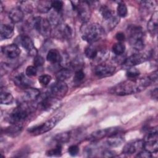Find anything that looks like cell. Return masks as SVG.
<instances>
[{"label": "cell", "mask_w": 158, "mask_h": 158, "mask_svg": "<svg viewBox=\"0 0 158 158\" xmlns=\"http://www.w3.org/2000/svg\"><path fill=\"white\" fill-rule=\"evenodd\" d=\"M152 83V81L148 76L137 80L128 79L111 88L110 93L117 96L130 95L142 91Z\"/></svg>", "instance_id": "cell-1"}, {"label": "cell", "mask_w": 158, "mask_h": 158, "mask_svg": "<svg viewBox=\"0 0 158 158\" xmlns=\"http://www.w3.org/2000/svg\"><path fill=\"white\" fill-rule=\"evenodd\" d=\"M80 32L82 39L89 43H93L102 40L106 34L104 28L96 23H83Z\"/></svg>", "instance_id": "cell-2"}, {"label": "cell", "mask_w": 158, "mask_h": 158, "mask_svg": "<svg viewBox=\"0 0 158 158\" xmlns=\"http://www.w3.org/2000/svg\"><path fill=\"white\" fill-rule=\"evenodd\" d=\"M31 112V108L27 104V102L21 103L14 108L6 116V120L11 124L20 123L30 115Z\"/></svg>", "instance_id": "cell-3"}, {"label": "cell", "mask_w": 158, "mask_h": 158, "mask_svg": "<svg viewBox=\"0 0 158 158\" xmlns=\"http://www.w3.org/2000/svg\"><path fill=\"white\" fill-rule=\"evenodd\" d=\"M65 116V114L63 112H60L57 114L55 115L49 120H46L44 123L35 125L30 128L28 131L33 136H38L46 133L51 130L53 127H54L56 124L60 121L62 118Z\"/></svg>", "instance_id": "cell-4"}, {"label": "cell", "mask_w": 158, "mask_h": 158, "mask_svg": "<svg viewBox=\"0 0 158 158\" xmlns=\"http://www.w3.org/2000/svg\"><path fill=\"white\" fill-rule=\"evenodd\" d=\"M129 42L133 49L141 51L144 48V32L141 27L132 26L129 29Z\"/></svg>", "instance_id": "cell-5"}, {"label": "cell", "mask_w": 158, "mask_h": 158, "mask_svg": "<svg viewBox=\"0 0 158 158\" xmlns=\"http://www.w3.org/2000/svg\"><path fill=\"white\" fill-rule=\"evenodd\" d=\"M37 101V106L44 111L55 110L61 106L60 99L51 97L47 92L40 94Z\"/></svg>", "instance_id": "cell-6"}, {"label": "cell", "mask_w": 158, "mask_h": 158, "mask_svg": "<svg viewBox=\"0 0 158 158\" xmlns=\"http://www.w3.org/2000/svg\"><path fill=\"white\" fill-rule=\"evenodd\" d=\"M73 9L77 13L78 19L83 23H88L91 17L90 6L88 1H71Z\"/></svg>", "instance_id": "cell-7"}, {"label": "cell", "mask_w": 158, "mask_h": 158, "mask_svg": "<svg viewBox=\"0 0 158 158\" xmlns=\"http://www.w3.org/2000/svg\"><path fill=\"white\" fill-rule=\"evenodd\" d=\"M29 24L44 37H48L51 33V25L46 19L35 17L32 18Z\"/></svg>", "instance_id": "cell-8"}, {"label": "cell", "mask_w": 158, "mask_h": 158, "mask_svg": "<svg viewBox=\"0 0 158 158\" xmlns=\"http://www.w3.org/2000/svg\"><path fill=\"white\" fill-rule=\"evenodd\" d=\"M143 149L151 153H156L158 150V135L157 127L152 128L143 139Z\"/></svg>", "instance_id": "cell-9"}, {"label": "cell", "mask_w": 158, "mask_h": 158, "mask_svg": "<svg viewBox=\"0 0 158 158\" xmlns=\"http://www.w3.org/2000/svg\"><path fill=\"white\" fill-rule=\"evenodd\" d=\"M67 91L68 86L67 84L62 81H57L50 86L46 92L51 97L60 99L65 96Z\"/></svg>", "instance_id": "cell-10"}, {"label": "cell", "mask_w": 158, "mask_h": 158, "mask_svg": "<svg viewBox=\"0 0 158 158\" xmlns=\"http://www.w3.org/2000/svg\"><path fill=\"white\" fill-rule=\"evenodd\" d=\"M120 132H122L121 128L117 127L100 129L93 132L90 135V139L93 141H96L106 137H109Z\"/></svg>", "instance_id": "cell-11"}, {"label": "cell", "mask_w": 158, "mask_h": 158, "mask_svg": "<svg viewBox=\"0 0 158 158\" xmlns=\"http://www.w3.org/2000/svg\"><path fill=\"white\" fill-rule=\"evenodd\" d=\"M151 55V54L149 53L134 54L127 57L123 64L128 67H134L146 61L150 57Z\"/></svg>", "instance_id": "cell-12"}, {"label": "cell", "mask_w": 158, "mask_h": 158, "mask_svg": "<svg viewBox=\"0 0 158 158\" xmlns=\"http://www.w3.org/2000/svg\"><path fill=\"white\" fill-rule=\"evenodd\" d=\"M20 43L28 55L33 57L38 55V50L35 46L33 41L29 36L26 35L20 36Z\"/></svg>", "instance_id": "cell-13"}, {"label": "cell", "mask_w": 158, "mask_h": 158, "mask_svg": "<svg viewBox=\"0 0 158 158\" xmlns=\"http://www.w3.org/2000/svg\"><path fill=\"white\" fill-rule=\"evenodd\" d=\"M115 71V67L106 64H100L94 68V73L99 77H107L112 75Z\"/></svg>", "instance_id": "cell-14"}, {"label": "cell", "mask_w": 158, "mask_h": 158, "mask_svg": "<svg viewBox=\"0 0 158 158\" xmlns=\"http://www.w3.org/2000/svg\"><path fill=\"white\" fill-rule=\"evenodd\" d=\"M1 52L7 58L14 59L19 56L21 51L16 44H10L2 46Z\"/></svg>", "instance_id": "cell-15"}, {"label": "cell", "mask_w": 158, "mask_h": 158, "mask_svg": "<svg viewBox=\"0 0 158 158\" xmlns=\"http://www.w3.org/2000/svg\"><path fill=\"white\" fill-rule=\"evenodd\" d=\"M40 94V91L38 89L28 87L22 94V100L25 102H31L36 101Z\"/></svg>", "instance_id": "cell-16"}, {"label": "cell", "mask_w": 158, "mask_h": 158, "mask_svg": "<svg viewBox=\"0 0 158 158\" xmlns=\"http://www.w3.org/2000/svg\"><path fill=\"white\" fill-rule=\"evenodd\" d=\"M139 149H143V140H138L127 143L123 148L122 153L127 155L133 154Z\"/></svg>", "instance_id": "cell-17"}, {"label": "cell", "mask_w": 158, "mask_h": 158, "mask_svg": "<svg viewBox=\"0 0 158 158\" xmlns=\"http://www.w3.org/2000/svg\"><path fill=\"white\" fill-rule=\"evenodd\" d=\"M55 28L56 29V35L59 38L60 37L64 39H69L71 38L72 34V30L68 25L62 23Z\"/></svg>", "instance_id": "cell-18"}, {"label": "cell", "mask_w": 158, "mask_h": 158, "mask_svg": "<svg viewBox=\"0 0 158 158\" xmlns=\"http://www.w3.org/2000/svg\"><path fill=\"white\" fill-rule=\"evenodd\" d=\"M124 141V138L121 135V132L108 137L106 143L109 147L116 148L120 146Z\"/></svg>", "instance_id": "cell-19"}, {"label": "cell", "mask_w": 158, "mask_h": 158, "mask_svg": "<svg viewBox=\"0 0 158 158\" xmlns=\"http://www.w3.org/2000/svg\"><path fill=\"white\" fill-rule=\"evenodd\" d=\"M158 28V13L157 11L153 12L148 22V30L152 35L157 34Z\"/></svg>", "instance_id": "cell-20"}, {"label": "cell", "mask_w": 158, "mask_h": 158, "mask_svg": "<svg viewBox=\"0 0 158 158\" xmlns=\"http://www.w3.org/2000/svg\"><path fill=\"white\" fill-rule=\"evenodd\" d=\"M14 35V26L8 23H1L0 35L1 40L9 39Z\"/></svg>", "instance_id": "cell-21"}, {"label": "cell", "mask_w": 158, "mask_h": 158, "mask_svg": "<svg viewBox=\"0 0 158 158\" xmlns=\"http://www.w3.org/2000/svg\"><path fill=\"white\" fill-rule=\"evenodd\" d=\"M24 17V12L19 7L12 9L9 13V18L13 23L20 22Z\"/></svg>", "instance_id": "cell-22"}, {"label": "cell", "mask_w": 158, "mask_h": 158, "mask_svg": "<svg viewBox=\"0 0 158 158\" xmlns=\"http://www.w3.org/2000/svg\"><path fill=\"white\" fill-rule=\"evenodd\" d=\"M14 83L20 87H29L30 85L32 83L31 80L27 78V76L23 73H20L16 75L14 78Z\"/></svg>", "instance_id": "cell-23"}, {"label": "cell", "mask_w": 158, "mask_h": 158, "mask_svg": "<svg viewBox=\"0 0 158 158\" xmlns=\"http://www.w3.org/2000/svg\"><path fill=\"white\" fill-rule=\"evenodd\" d=\"M22 130V126L20 123L12 124L4 129V134L9 136L15 137L20 134Z\"/></svg>", "instance_id": "cell-24"}, {"label": "cell", "mask_w": 158, "mask_h": 158, "mask_svg": "<svg viewBox=\"0 0 158 158\" xmlns=\"http://www.w3.org/2000/svg\"><path fill=\"white\" fill-rule=\"evenodd\" d=\"M46 59L52 64H59L61 60V55L57 49H51L47 54Z\"/></svg>", "instance_id": "cell-25"}, {"label": "cell", "mask_w": 158, "mask_h": 158, "mask_svg": "<svg viewBox=\"0 0 158 158\" xmlns=\"http://www.w3.org/2000/svg\"><path fill=\"white\" fill-rule=\"evenodd\" d=\"M72 75V72L70 69L68 68H63L59 70L56 74V78L57 81H62L67 80L70 78Z\"/></svg>", "instance_id": "cell-26"}, {"label": "cell", "mask_w": 158, "mask_h": 158, "mask_svg": "<svg viewBox=\"0 0 158 158\" xmlns=\"http://www.w3.org/2000/svg\"><path fill=\"white\" fill-rule=\"evenodd\" d=\"M14 101V98L12 94L7 91L1 89L0 94V102L2 104L9 105L11 104Z\"/></svg>", "instance_id": "cell-27"}, {"label": "cell", "mask_w": 158, "mask_h": 158, "mask_svg": "<svg viewBox=\"0 0 158 158\" xmlns=\"http://www.w3.org/2000/svg\"><path fill=\"white\" fill-rule=\"evenodd\" d=\"M99 151V144L95 143V141H94L93 143L89 144L85 148L84 150V152L87 155V156L93 157V156H95V155L98 153Z\"/></svg>", "instance_id": "cell-28"}, {"label": "cell", "mask_w": 158, "mask_h": 158, "mask_svg": "<svg viewBox=\"0 0 158 158\" xmlns=\"http://www.w3.org/2000/svg\"><path fill=\"white\" fill-rule=\"evenodd\" d=\"M52 8V1H40L37 4V9L41 13H47Z\"/></svg>", "instance_id": "cell-29"}, {"label": "cell", "mask_w": 158, "mask_h": 158, "mask_svg": "<svg viewBox=\"0 0 158 158\" xmlns=\"http://www.w3.org/2000/svg\"><path fill=\"white\" fill-rule=\"evenodd\" d=\"M70 138V133L69 132H63L56 135L54 137V141L57 144L62 145L67 143Z\"/></svg>", "instance_id": "cell-30"}, {"label": "cell", "mask_w": 158, "mask_h": 158, "mask_svg": "<svg viewBox=\"0 0 158 158\" xmlns=\"http://www.w3.org/2000/svg\"><path fill=\"white\" fill-rule=\"evenodd\" d=\"M99 12L104 20H107L115 15L114 12H113L110 7L106 5L102 6L100 7Z\"/></svg>", "instance_id": "cell-31"}, {"label": "cell", "mask_w": 158, "mask_h": 158, "mask_svg": "<svg viewBox=\"0 0 158 158\" xmlns=\"http://www.w3.org/2000/svg\"><path fill=\"white\" fill-rule=\"evenodd\" d=\"M49 22L51 23V26H53L54 28L57 27L60 23H62V18L60 15H59L58 12H55L54 14L51 13L49 16Z\"/></svg>", "instance_id": "cell-32"}, {"label": "cell", "mask_w": 158, "mask_h": 158, "mask_svg": "<svg viewBox=\"0 0 158 158\" xmlns=\"http://www.w3.org/2000/svg\"><path fill=\"white\" fill-rule=\"evenodd\" d=\"M104 21H105V25L107 29L108 30H112L119 23V18L118 15H115L110 19Z\"/></svg>", "instance_id": "cell-33"}, {"label": "cell", "mask_w": 158, "mask_h": 158, "mask_svg": "<svg viewBox=\"0 0 158 158\" xmlns=\"http://www.w3.org/2000/svg\"><path fill=\"white\" fill-rule=\"evenodd\" d=\"M98 51L92 45L88 46L85 50V54L86 57L90 59H94L97 56Z\"/></svg>", "instance_id": "cell-34"}, {"label": "cell", "mask_w": 158, "mask_h": 158, "mask_svg": "<svg viewBox=\"0 0 158 158\" xmlns=\"http://www.w3.org/2000/svg\"><path fill=\"white\" fill-rule=\"evenodd\" d=\"M112 50L116 56H120L123 54L125 50V46L122 42H118L113 45Z\"/></svg>", "instance_id": "cell-35"}, {"label": "cell", "mask_w": 158, "mask_h": 158, "mask_svg": "<svg viewBox=\"0 0 158 158\" xmlns=\"http://www.w3.org/2000/svg\"><path fill=\"white\" fill-rule=\"evenodd\" d=\"M117 11L118 17H125L127 15V14H128L127 7L123 2H120L118 3L117 8Z\"/></svg>", "instance_id": "cell-36"}, {"label": "cell", "mask_w": 158, "mask_h": 158, "mask_svg": "<svg viewBox=\"0 0 158 158\" xmlns=\"http://www.w3.org/2000/svg\"><path fill=\"white\" fill-rule=\"evenodd\" d=\"M62 154V145L56 144V147L53 149H49L46 152V155L48 156L52 157H59Z\"/></svg>", "instance_id": "cell-37"}, {"label": "cell", "mask_w": 158, "mask_h": 158, "mask_svg": "<svg viewBox=\"0 0 158 158\" xmlns=\"http://www.w3.org/2000/svg\"><path fill=\"white\" fill-rule=\"evenodd\" d=\"M18 7L20 8L23 12H30L32 10L31 4L30 2L26 1H19L18 2Z\"/></svg>", "instance_id": "cell-38"}, {"label": "cell", "mask_w": 158, "mask_h": 158, "mask_svg": "<svg viewBox=\"0 0 158 158\" xmlns=\"http://www.w3.org/2000/svg\"><path fill=\"white\" fill-rule=\"evenodd\" d=\"M141 7L143 10H146V12L154 9L155 4L154 2L152 1H142L139 2Z\"/></svg>", "instance_id": "cell-39"}, {"label": "cell", "mask_w": 158, "mask_h": 158, "mask_svg": "<svg viewBox=\"0 0 158 158\" xmlns=\"http://www.w3.org/2000/svg\"><path fill=\"white\" fill-rule=\"evenodd\" d=\"M109 57V52L106 49H102L98 52L97 56L94 59H97L98 62H103Z\"/></svg>", "instance_id": "cell-40"}, {"label": "cell", "mask_w": 158, "mask_h": 158, "mask_svg": "<svg viewBox=\"0 0 158 158\" xmlns=\"http://www.w3.org/2000/svg\"><path fill=\"white\" fill-rule=\"evenodd\" d=\"M139 74H140V72L139 70L137 69L136 68H135L134 67H130V69H128L126 72L127 77L131 79L137 77L138 76H139Z\"/></svg>", "instance_id": "cell-41"}, {"label": "cell", "mask_w": 158, "mask_h": 158, "mask_svg": "<svg viewBox=\"0 0 158 158\" xmlns=\"http://www.w3.org/2000/svg\"><path fill=\"white\" fill-rule=\"evenodd\" d=\"M51 80V77L49 75H42L39 77L38 81L42 86H47Z\"/></svg>", "instance_id": "cell-42"}, {"label": "cell", "mask_w": 158, "mask_h": 158, "mask_svg": "<svg viewBox=\"0 0 158 158\" xmlns=\"http://www.w3.org/2000/svg\"><path fill=\"white\" fill-rule=\"evenodd\" d=\"M63 2L61 1H52V8L54 9V11L59 13V12L62 9Z\"/></svg>", "instance_id": "cell-43"}, {"label": "cell", "mask_w": 158, "mask_h": 158, "mask_svg": "<svg viewBox=\"0 0 158 158\" xmlns=\"http://www.w3.org/2000/svg\"><path fill=\"white\" fill-rule=\"evenodd\" d=\"M37 73V69L35 66L30 65L28 66L25 70V75L27 77H33L35 76Z\"/></svg>", "instance_id": "cell-44"}, {"label": "cell", "mask_w": 158, "mask_h": 158, "mask_svg": "<svg viewBox=\"0 0 158 158\" xmlns=\"http://www.w3.org/2000/svg\"><path fill=\"white\" fill-rule=\"evenodd\" d=\"M44 59L42 56L37 55L35 57H34L33 64H34V66H35L36 67H41L44 64Z\"/></svg>", "instance_id": "cell-45"}, {"label": "cell", "mask_w": 158, "mask_h": 158, "mask_svg": "<svg viewBox=\"0 0 158 158\" xmlns=\"http://www.w3.org/2000/svg\"><path fill=\"white\" fill-rule=\"evenodd\" d=\"M85 77V73L81 70H77L75 73L74 81L76 82H80L84 79Z\"/></svg>", "instance_id": "cell-46"}, {"label": "cell", "mask_w": 158, "mask_h": 158, "mask_svg": "<svg viewBox=\"0 0 158 158\" xmlns=\"http://www.w3.org/2000/svg\"><path fill=\"white\" fill-rule=\"evenodd\" d=\"M68 152L70 156H75L78 154L79 152V148L77 145H71L68 148Z\"/></svg>", "instance_id": "cell-47"}, {"label": "cell", "mask_w": 158, "mask_h": 158, "mask_svg": "<svg viewBox=\"0 0 158 158\" xmlns=\"http://www.w3.org/2000/svg\"><path fill=\"white\" fill-rule=\"evenodd\" d=\"M152 156V153L149 152V151H148L144 149H143L142 150L139 151L138 154L136 155V157H141V158H150Z\"/></svg>", "instance_id": "cell-48"}, {"label": "cell", "mask_w": 158, "mask_h": 158, "mask_svg": "<svg viewBox=\"0 0 158 158\" xmlns=\"http://www.w3.org/2000/svg\"><path fill=\"white\" fill-rule=\"evenodd\" d=\"M102 154L105 157H112L116 156L115 152L110 149H104V151H102Z\"/></svg>", "instance_id": "cell-49"}, {"label": "cell", "mask_w": 158, "mask_h": 158, "mask_svg": "<svg viewBox=\"0 0 158 158\" xmlns=\"http://www.w3.org/2000/svg\"><path fill=\"white\" fill-rule=\"evenodd\" d=\"M115 38L118 41V42H122V41H124L125 39V35L122 32L117 33L115 35Z\"/></svg>", "instance_id": "cell-50"}, {"label": "cell", "mask_w": 158, "mask_h": 158, "mask_svg": "<svg viewBox=\"0 0 158 158\" xmlns=\"http://www.w3.org/2000/svg\"><path fill=\"white\" fill-rule=\"evenodd\" d=\"M157 88H156L154 89H153L151 92V96L153 99H157Z\"/></svg>", "instance_id": "cell-51"}, {"label": "cell", "mask_w": 158, "mask_h": 158, "mask_svg": "<svg viewBox=\"0 0 158 158\" xmlns=\"http://www.w3.org/2000/svg\"><path fill=\"white\" fill-rule=\"evenodd\" d=\"M0 7H1V12H2L3 11V9H4V8H3V4H2V2H0Z\"/></svg>", "instance_id": "cell-52"}]
</instances>
